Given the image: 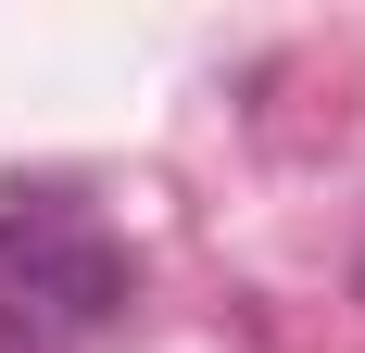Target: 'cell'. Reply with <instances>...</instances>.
<instances>
[]
</instances>
